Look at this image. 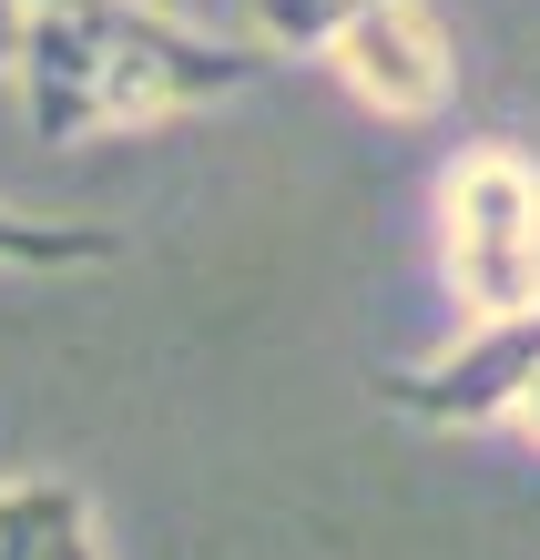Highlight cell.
<instances>
[{
  "label": "cell",
  "mask_w": 540,
  "mask_h": 560,
  "mask_svg": "<svg viewBox=\"0 0 540 560\" xmlns=\"http://www.w3.org/2000/svg\"><path fill=\"white\" fill-rule=\"evenodd\" d=\"M0 560H103L72 479H0Z\"/></svg>",
  "instance_id": "cell-5"
},
{
  "label": "cell",
  "mask_w": 540,
  "mask_h": 560,
  "mask_svg": "<svg viewBox=\"0 0 540 560\" xmlns=\"http://www.w3.org/2000/svg\"><path fill=\"white\" fill-rule=\"evenodd\" d=\"M438 276H449L459 326L540 306V153L490 133L438 163Z\"/></svg>",
  "instance_id": "cell-2"
},
{
  "label": "cell",
  "mask_w": 540,
  "mask_h": 560,
  "mask_svg": "<svg viewBox=\"0 0 540 560\" xmlns=\"http://www.w3.org/2000/svg\"><path fill=\"white\" fill-rule=\"evenodd\" d=\"M21 11H42V0H11V21H21Z\"/></svg>",
  "instance_id": "cell-8"
},
{
  "label": "cell",
  "mask_w": 540,
  "mask_h": 560,
  "mask_svg": "<svg viewBox=\"0 0 540 560\" xmlns=\"http://www.w3.org/2000/svg\"><path fill=\"white\" fill-rule=\"evenodd\" d=\"M317 61L388 122H428V113H449V92H459L449 21H438L428 0H357V11L317 42Z\"/></svg>",
  "instance_id": "cell-3"
},
{
  "label": "cell",
  "mask_w": 540,
  "mask_h": 560,
  "mask_svg": "<svg viewBox=\"0 0 540 560\" xmlns=\"http://www.w3.org/2000/svg\"><path fill=\"white\" fill-rule=\"evenodd\" d=\"M499 428H520V439H530V448H540V368H530V377H520V398H510V418H499Z\"/></svg>",
  "instance_id": "cell-7"
},
{
  "label": "cell",
  "mask_w": 540,
  "mask_h": 560,
  "mask_svg": "<svg viewBox=\"0 0 540 560\" xmlns=\"http://www.w3.org/2000/svg\"><path fill=\"white\" fill-rule=\"evenodd\" d=\"M113 255H123L113 224H61V214L0 205V276H82V266H113Z\"/></svg>",
  "instance_id": "cell-6"
},
{
  "label": "cell",
  "mask_w": 540,
  "mask_h": 560,
  "mask_svg": "<svg viewBox=\"0 0 540 560\" xmlns=\"http://www.w3.org/2000/svg\"><path fill=\"white\" fill-rule=\"evenodd\" d=\"M530 368H540V306L530 316H499V326H459V347L388 368L378 398L398 418H418V428H499Z\"/></svg>",
  "instance_id": "cell-4"
},
{
  "label": "cell",
  "mask_w": 540,
  "mask_h": 560,
  "mask_svg": "<svg viewBox=\"0 0 540 560\" xmlns=\"http://www.w3.org/2000/svg\"><path fill=\"white\" fill-rule=\"evenodd\" d=\"M265 61L276 51H255L245 31H194L153 0H42V11L11 21V72H21L42 143L184 122L225 92L265 82Z\"/></svg>",
  "instance_id": "cell-1"
}]
</instances>
